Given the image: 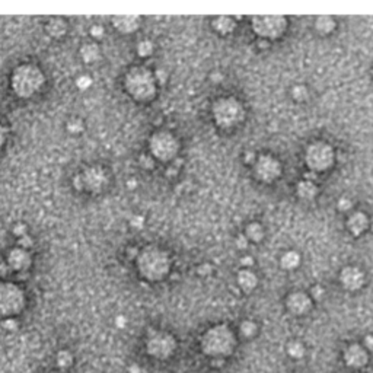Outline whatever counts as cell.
Returning a JSON list of instances; mask_svg holds the SVG:
<instances>
[{"label":"cell","mask_w":373,"mask_h":373,"mask_svg":"<svg viewBox=\"0 0 373 373\" xmlns=\"http://www.w3.org/2000/svg\"><path fill=\"white\" fill-rule=\"evenodd\" d=\"M254 172L260 181L273 182L282 175V165L276 157H273L270 154H263L255 160Z\"/></svg>","instance_id":"11"},{"label":"cell","mask_w":373,"mask_h":373,"mask_svg":"<svg viewBox=\"0 0 373 373\" xmlns=\"http://www.w3.org/2000/svg\"><path fill=\"white\" fill-rule=\"evenodd\" d=\"M124 88L134 101L150 102L157 93V80L150 69L136 66L126 73Z\"/></svg>","instance_id":"2"},{"label":"cell","mask_w":373,"mask_h":373,"mask_svg":"<svg viewBox=\"0 0 373 373\" xmlns=\"http://www.w3.org/2000/svg\"><path fill=\"white\" fill-rule=\"evenodd\" d=\"M4 143H6V129L0 124V149L3 148Z\"/></svg>","instance_id":"39"},{"label":"cell","mask_w":373,"mask_h":373,"mask_svg":"<svg viewBox=\"0 0 373 373\" xmlns=\"http://www.w3.org/2000/svg\"><path fill=\"white\" fill-rule=\"evenodd\" d=\"M45 76L43 70L32 63H23L15 67L10 76V88L18 98L28 99L38 93L44 86Z\"/></svg>","instance_id":"3"},{"label":"cell","mask_w":373,"mask_h":373,"mask_svg":"<svg viewBox=\"0 0 373 373\" xmlns=\"http://www.w3.org/2000/svg\"><path fill=\"white\" fill-rule=\"evenodd\" d=\"M305 346L300 343V341H290L289 344H287V354L292 357V359H302L303 356H305Z\"/></svg>","instance_id":"27"},{"label":"cell","mask_w":373,"mask_h":373,"mask_svg":"<svg viewBox=\"0 0 373 373\" xmlns=\"http://www.w3.org/2000/svg\"><path fill=\"white\" fill-rule=\"evenodd\" d=\"M312 295H313V298L318 300V299H321V298L324 296V289H322V287H319V286H316V287H313V289H312Z\"/></svg>","instance_id":"38"},{"label":"cell","mask_w":373,"mask_h":373,"mask_svg":"<svg viewBox=\"0 0 373 373\" xmlns=\"http://www.w3.org/2000/svg\"><path fill=\"white\" fill-rule=\"evenodd\" d=\"M315 29L322 35H328L335 29V21L331 16H318L315 19Z\"/></svg>","instance_id":"24"},{"label":"cell","mask_w":373,"mask_h":373,"mask_svg":"<svg viewBox=\"0 0 373 373\" xmlns=\"http://www.w3.org/2000/svg\"><path fill=\"white\" fill-rule=\"evenodd\" d=\"M45 31L51 38H62L66 35L67 22L63 18H53L47 23Z\"/></svg>","instance_id":"21"},{"label":"cell","mask_w":373,"mask_h":373,"mask_svg":"<svg viewBox=\"0 0 373 373\" xmlns=\"http://www.w3.org/2000/svg\"><path fill=\"white\" fill-rule=\"evenodd\" d=\"M344 363L351 369H363L369 362L368 350L362 344H350L344 351Z\"/></svg>","instance_id":"14"},{"label":"cell","mask_w":373,"mask_h":373,"mask_svg":"<svg viewBox=\"0 0 373 373\" xmlns=\"http://www.w3.org/2000/svg\"><path fill=\"white\" fill-rule=\"evenodd\" d=\"M77 179L79 185L89 193H99L107 185V174L101 166H90Z\"/></svg>","instance_id":"12"},{"label":"cell","mask_w":373,"mask_h":373,"mask_svg":"<svg viewBox=\"0 0 373 373\" xmlns=\"http://www.w3.org/2000/svg\"><path fill=\"white\" fill-rule=\"evenodd\" d=\"M89 34L92 35L93 40H101L104 35H105V29L102 25H93L90 29H89Z\"/></svg>","instance_id":"32"},{"label":"cell","mask_w":373,"mask_h":373,"mask_svg":"<svg viewBox=\"0 0 373 373\" xmlns=\"http://www.w3.org/2000/svg\"><path fill=\"white\" fill-rule=\"evenodd\" d=\"M251 25H252L254 32L260 38L276 40L285 34L287 22H286L285 16L270 15V16H254Z\"/></svg>","instance_id":"9"},{"label":"cell","mask_w":373,"mask_h":373,"mask_svg":"<svg viewBox=\"0 0 373 373\" xmlns=\"http://www.w3.org/2000/svg\"><path fill=\"white\" fill-rule=\"evenodd\" d=\"M112 26L124 35H130L142 26V18L137 15H123V16H112Z\"/></svg>","instance_id":"16"},{"label":"cell","mask_w":373,"mask_h":373,"mask_svg":"<svg viewBox=\"0 0 373 373\" xmlns=\"http://www.w3.org/2000/svg\"><path fill=\"white\" fill-rule=\"evenodd\" d=\"M90 85H92V79H90V76H88V75L79 76V77L76 79V86L79 89H86L89 88Z\"/></svg>","instance_id":"33"},{"label":"cell","mask_w":373,"mask_h":373,"mask_svg":"<svg viewBox=\"0 0 373 373\" xmlns=\"http://www.w3.org/2000/svg\"><path fill=\"white\" fill-rule=\"evenodd\" d=\"M25 306V293L15 283H0V316L10 318L22 312Z\"/></svg>","instance_id":"7"},{"label":"cell","mask_w":373,"mask_h":373,"mask_svg":"<svg viewBox=\"0 0 373 373\" xmlns=\"http://www.w3.org/2000/svg\"><path fill=\"white\" fill-rule=\"evenodd\" d=\"M340 283L346 290L356 292L365 285V273L354 265L344 267L340 273Z\"/></svg>","instance_id":"13"},{"label":"cell","mask_w":373,"mask_h":373,"mask_svg":"<svg viewBox=\"0 0 373 373\" xmlns=\"http://www.w3.org/2000/svg\"><path fill=\"white\" fill-rule=\"evenodd\" d=\"M338 209H340L341 212H347V210H350L351 201L350 200H347V198H341V200L338 201Z\"/></svg>","instance_id":"35"},{"label":"cell","mask_w":373,"mask_h":373,"mask_svg":"<svg viewBox=\"0 0 373 373\" xmlns=\"http://www.w3.org/2000/svg\"><path fill=\"white\" fill-rule=\"evenodd\" d=\"M212 114L215 118V123L220 129H232L242 123L245 118V110L243 105L236 98H220L212 108Z\"/></svg>","instance_id":"5"},{"label":"cell","mask_w":373,"mask_h":373,"mask_svg":"<svg viewBox=\"0 0 373 373\" xmlns=\"http://www.w3.org/2000/svg\"><path fill=\"white\" fill-rule=\"evenodd\" d=\"M72 363H73V356H72L69 351L63 350L57 354V365H59L62 369H67V368H70V366H72Z\"/></svg>","instance_id":"30"},{"label":"cell","mask_w":373,"mask_h":373,"mask_svg":"<svg viewBox=\"0 0 373 373\" xmlns=\"http://www.w3.org/2000/svg\"><path fill=\"white\" fill-rule=\"evenodd\" d=\"M316 193H318V188H316L315 182H312L309 179L300 181L298 184V196L303 200H312L316 196Z\"/></svg>","instance_id":"23"},{"label":"cell","mask_w":373,"mask_h":373,"mask_svg":"<svg viewBox=\"0 0 373 373\" xmlns=\"http://www.w3.org/2000/svg\"><path fill=\"white\" fill-rule=\"evenodd\" d=\"M280 264L285 270H295L300 264V255L296 251H287L282 257Z\"/></svg>","instance_id":"26"},{"label":"cell","mask_w":373,"mask_h":373,"mask_svg":"<svg viewBox=\"0 0 373 373\" xmlns=\"http://www.w3.org/2000/svg\"><path fill=\"white\" fill-rule=\"evenodd\" d=\"M67 129H69V132L79 133L82 132L83 126H82V121H80V120H72V121L67 124Z\"/></svg>","instance_id":"34"},{"label":"cell","mask_w":373,"mask_h":373,"mask_svg":"<svg viewBox=\"0 0 373 373\" xmlns=\"http://www.w3.org/2000/svg\"><path fill=\"white\" fill-rule=\"evenodd\" d=\"M137 270L140 276L149 282H160L171 271V257L166 251L159 246H146L142 249L137 257Z\"/></svg>","instance_id":"1"},{"label":"cell","mask_w":373,"mask_h":373,"mask_svg":"<svg viewBox=\"0 0 373 373\" xmlns=\"http://www.w3.org/2000/svg\"><path fill=\"white\" fill-rule=\"evenodd\" d=\"M99 56H101V50L96 45V43H86V44L82 45V48H80V57L88 65L95 63L99 59Z\"/></svg>","instance_id":"22"},{"label":"cell","mask_w":373,"mask_h":373,"mask_svg":"<svg viewBox=\"0 0 373 373\" xmlns=\"http://www.w3.org/2000/svg\"><path fill=\"white\" fill-rule=\"evenodd\" d=\"M239 331H241L242 337L252 338L257 334V331H258V325L254 321H243L241 324V327H239Z\"/></svg>","instance_id":"28"},{"label":"cell","mask_w":373,"mask_h":373,"mask_svg":"<svg viewBox=\"0 0 373 373\" xmlns=\"http://www.w3.org/2000/svg\"><path fill=\"white\" fill-rule=\"evenodd\" d=\"M243 235L246 236V239H248V241L260 242L264 238V227L260 224V223H257V222L249 223V224L246 226V229H245V233H243Z\"/></svg>","instance_id":"25"},{"label":"cell","mask_w":373,"mask_h":373,"mask_svg":"<svg viewBox=\"0 0 373 373\" xmlns=\"http://www.w3.org/2000/svg\"><path fill=\"white\" fill-rule=\"evenodd\" d=\"M176 349L175 338L168 334V332H162V331H156L152 332L148 337L146 341V350L148 353L159 360H165L168 357H171L174 354Z\"/></svg>","instance_id":"10"},{"label":"cell","mask_w":373,"mask_h":373,"mask_svg":"<svg viewBox=\"0 0 373 373\" xmlns=\"http://www.w3.org/2000/svg\"><path fill=\"white\" fill-rule=\"evenodd\" d=\"M7 265L15 271H23L28 270L31 265V255L23 248H15L7 255Z\"/></svg>","instance_id":"17"},{"label":"cell","mask_w":373,"mask_h":373,"mask_svg":"<svg viewBox=\"0 0 373 373\" xmlns=\"http://www.w3.org/2000/svg\"><path fill=\"white\" fill-rule=\"evenodd\" d=\"M3 327H4L6 329H9V331H13V329L18 328V324H16V321H13V319L7 318V319L3 322Z\"/></svg>","instance_id":"36"},{"label":"cell","mask_w":373,"mask_h":373,"mask_svg":"<svg viewBox=\"0 0 373 373\" xmlns=\"http://www.w3.org/2000/svg\"><path fill=\"white\" fill-rule=\"evenodd\" d=\"M242 264H245V268H249V265L252 264V258H242Z\"/></svg>","instance_id":"40"},{"label":"cell","mask_w":373,"mask_h":373,"mask_svg":"<svg viewBox=\"0 0 373 373\" xmlns=\"http://www.w3.org/2000/svg\"><path fill=\"white\" fill-rule=\"evenodd\" d=\"M368 226H369L368 216L365 213H360V212L353 213L350 218H349V220H347V227H349V230H350L354 236L362 235L368 229Z\"/></svg>","instance_id":"18"},{"label":"cell","mask_w":373,"mask_h":373,"mask_svg":"<svg viewBox=\"0 0 373 373\" xmlns=\"http://www.w3.org/2000/svg\"><path fill=\"white\" fill-rule=\"evenodd\" d=\"M363 347L366 350H372L373 351V335H366L365 337V341H363Z\"/></svg>","instance_id":"37"},{"label":"cell","mask_w":373,"mask_h":373,"mask_svg":"<svg viewBox=\"0 0 373 373\" xmlns=\"http://www.w3.org/2000/svg\"><path fill=\"white\" fill-rule=\"evenodd\" d=\"M236 344L235 334L224 324L215 325L207 329L201 338V349L212 357H224L229 356Z\"/></svg>","instance_id":"4"},{"label":"cell","mask_w":373,"mask_h":373,"mask_svg":"<svg viewBox=\"0 0 373 373\" xmlns=\"http://www.w3.org/2000/svg\"><path fill=\"white\" fill-rule=\"evenodd\" d=\"M236 282H238V286L241 287L243 292H246V293L252 292L257 287V285H258L257 276L251 270H248V268H243V270H241L238 273Z\"/></svg>","instance_id":"19"},{"label":"cell","mask_w":373,"mask_h":373,"mask_svg":"<svg viewBox=\"0 0 373 373\" xmlns=\"http://www.w3.org/2000/svg\"><path fill=\"white\" fill-rule=\"evenodd\" d=\"M212 26L220 35H229L235 31L236 22L230 16H216L212 22Z\"/></svg>","instance_id":"20"},{"label":"cell","mask_w":373,"mask_h":373,"mask_svg":"<svg viewBox=\"0 0 373 373\" xmlns=\"http://www.w3.org/2000/svg\"><path fill=\"white\" fill-rule=\"evenodd\" d=\"M292 96L296 101H305L307 98V89L303 85H298V86L292 89Z\"/></svg>","instance_id":"31"},{"label":"cell","mask_w":373,"mask_h":373,"mask_svg":"<svg viewBox=\"0 0 373 373\" xmlns=\"http://www.w3.org/2000/svg\"><path fill=\"white\" fill-rule=\"evenodd\" d=\"M179 152V142L171 132L159 130L154 132L149 140V153L154 160L171 162Z\"/></svg>","instance_id":"6"},{"label":"cell","mask_w":373,"mask_h":373,"mask_svg":"<svg viewBox=\"0 0 373 373\" xmlns=\"http://www.w3.org/2000/svg\"><path fill=\"white\" fill-rule=\"evenodd\" d=\"M286 306L290 313H293L296 316H302V315H306L307 312L312 309V299L303 292H295V293L289 295V298L286 300Z\"/></svg>","instance_id":"15"},{"label":"cell","mask_w":373,"mask_h":373,"mask_svg":"<svg viewBox=\"0 0 373 373\" xmlns=\"http://www.w3.org/2000/svg\"><path fill=\"white\" fill-rule=\"evenodd\" d=\"M153 43L149 41V40H143L137 44V54L143 59H148L153 54Z\"/></svg>","instance_id":"29"},{"label":"cell","mask_w":373,"mask_h":373,"mask_svg":"<svg viewBox=\"0 0 373 373\" xmlns=\"http://www.w3.org/2000/svg\"><path fill=\"white\" fill-rule=\"evenodd\" d=\"M305 162L307 168L313 172L327 171L334 163V149L328 143L315 142L307 146L305 152Z\"/></svg>","instance_id":"8"}]
</instances>
